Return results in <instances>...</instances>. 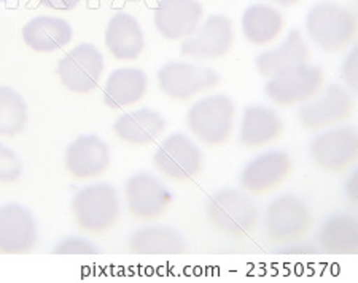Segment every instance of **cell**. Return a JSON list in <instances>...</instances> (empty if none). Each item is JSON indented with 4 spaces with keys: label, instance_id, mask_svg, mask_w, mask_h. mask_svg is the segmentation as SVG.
<instances>
[{
    "label": "cell",
    "instance_id": "6da1fadb",
    "mask_svg": "<svg viewBox=\"0 0 358 283\" xmlns=\"http://www.w3.org/2000/svg\"><path fill=\"white\" fill-rule=\"evenodd\" d=\"M72 218L80 233L102 238L117 226L120 201L115 188L107 183H92L73 196Z\"/></svg>",
    "mask_w": 358,
    "mask_h": 283
},
{
    "label": "cell",
    "instance_id": "7a4b0ae2",
    "mask_svg": "<svg viewBox=\"0 0 358 283\" xmlns=\"http://www.w3.org/2000/svg\"><path fill=\"white\" fill-rule=\"evenodd\" d=\"M236 106L223 94L207 96L194 102L187 113V126L193 137L207 148H223L233 138Z\"/></svg>",
    "mask_w": 358,
    "mask_h": 283
},
{
    "label": "cell",
    "instance_id": "3957f363",
    "mask_svg": "<svg viewBox=\"0 0 358 283\" xmlns=\"http://www.w3.org/2000/svg\"><path fill=\"white\" fill-rule=\"evenodd\" d=\"M206 215L217 234L233 240L248 239L257 233L259 224L255 202L236 189L213 194L206 205Z\"/></svg>",
    "mask_w": 358,
    "mask_h": 283
},
{
    "label": "cell",
    "instance_id": "277c9868",
    "mask_svg": "<svg viewBox=\"0 0 358 283\" xmlns=\"http://www.w3.org/2000/svg\"><path fill=\"white\" fill-rule=\"evenodd\" d=\"M309 38L325 53H343L355 42L357 18L343 5L322 2L309 11L306 18Z\"/></svg>",
    "mask_w": 358,
    "mask_h": 283
},
{
    "label": "cell",
    "instance_id": "5b68a950",
    "mask_svg": "<svg viewBox=\"0 0 358 283\" xmlns=\"http://www.w3.org/2000/svg\"><path fill=\"white\" fill-rule=\"evenodd\" d=\"M327 85L323 68L313 64H301L268 78L264 86L268 99L277 107L293 108L314 101Z\"/></svg>",
    "mask_w": 358,
    "mask_h": 283
},
{
    "label": "cell",
    "instance_id": "8992f818",
    "mask_svg": "<svg viewBox=\"0 0 358 283\" xmlns=\"http://www.w3.org/2000/svg\"><path fill=\"white\" fill-rule=\"evenodd\" d=\"M153 166L159 175L174 184L198 180L204 169V154L192 138L174 134L159 143L153 154Z\"/></svg>",
    "mask_w": 358,
    "mask_h": 283
},
{
    "label": "cell",
    "instance_id": "52a82bcc",
    "mask_svg": "<svg viewBox=\"0 0 358 283\" xmlns=\"http://www.w3.org/2000/svg\"><path fill=\"white\" fill-rule=\"evenodd\" d=\"M264 228L273 245H294L309 235L313 229V217L301 201L293 196H282L268 205Z\"/></svg>",
    "mask_w": 358,
    "mask_h": 283
},
{
    "label": "cell",
    "instance_id": "ba28073f",
    "mask_svg": "<svg viewBox=\"0 0 358 283\" xmlns=\"http://www.w3.org/2000/svg\"><path fill=\"white\" fill-rule=\"evenodd\" d=\"M220 75L206 66L188 62H167L158 72L161 92L176 102H189L220 85Z\"/></svg>",
    "mask_w": 358,
    "mask_h": 283
},
{
    "label": "cell",
    "instance_id": "9c48e42d",
    "mask_svg": "<svg viewBox=\"0 0 358 283\" xmlns=\"http://www.w3.org/2000/svg\"><path fill=\"white\" fill-rule=\"evenodd\" d=\"M128 215L137 223H155L166 217L172 205V196L167 188L152 174L129 177L123 189Z\"/></svg>",
    "mask_w": 358,
    "mask_h": 283
},
{
    "label": "cell",
    "instance_id": "30bf717a",
    "mask_svg": "<svg viewBox=\"0 0 358 283\" xmlns=\"http://www.w3.org/2000/svg\"><path fill=\"white\" fill-rule=\"evenodd\" d=\"M103 73V57L91 43L75 46L59 59L57 77L72 94L86 96L97 88Z\"/></svg>",
    "mask_w": 358,
    "mask_h": 283
},
{
    "label": "cell",
    "instance_id": "8fae6325",
    "mask_svg": "<svg viewBox=\"0 0 358 283\" xmlns=\"http://www.w3.org/2000/svg\"><path fill=\"white\" fill-rule=\"evenodd\" d=\"M355 115V101L343 86L331 85L314 101L299 108L298 118L306 129L322 132L343 124Z\"/></svg>",
    "mask_w": 358,
    "mask_h": 283
},
{
    "label": "cell",
    "instance_id": "7c38bea8",
    "mask_svg": "<svg viewBox=\"0 0 358 283\" xmlns=\"http://www.w3.org/2000/svg\"><path fill=\"white\" fill-rule=\"evenodd\" d=\"M310 156L315 166L328 174H345L358 161V132L354 128L322 131L313 140Z\"/></svg>",
    "mask_w": 358,
    "mask_h": 283
},
{
    "label": "cell",
    "instance_id": "4fadbf2b",
    "mask_svg": "<svg viewBox=\"0 0 358 283\" xmlns=\"http://www.w3.org/2000/svg\"><path fill=\"white\" fill-rule=\"evenodd\" d=\"M294 172L292 156L285 152H269L257 156L241 175V188L248 196L264 198L275 193L290 180Z\"/></svg>",
    "mask_w": 358,
    "mask_h": 283
},
{
    "label": "cell",
    "instance_id": "5bb4252c",
    "mask_svg": "<svg viewBox=\"0 0 358 283\" xmlns=\"http://www.w3.org/2000/svg\"><path fill=\"white\" fill-rule=\"evenodd\" d=\"M110 163V148L97 136L75 138L64 153V170L77 183L99 180L107 174Z\"/></svg>",
    "mask_w": 358,
    "mask_h": 283
},
{
    "label": "cell",
    "instance_id": "9a60e30c",
    "mask_svg": "<svg viewBox=\"0 0 358 283\" xmlns=\"http://www.w3.org/2000/svg\"><path fill=\"white\" fill-rule=\"evenodd\" d=\"M234 37L233 21L223 15H213L183 40L180 51L193 59H220L233 50Z\"/></svg>",
    "mask_w": 358,
    "mask_h": 283
},
{
    "label": "cell",
    "instance_id": "2e32d148",
    "mask_svg": "<svg viewBox=\"0 0 358 283\" xmlns=\"http://www.w3.org/2000/svg\"><path fill=\"white\" fill-rule=\"evenodd\" d=\"M37 223L18 204L0 207V255H29L37 247Z\"/></svg>",
    "mask_w": 358,
    "mask_h": 283
},
{
    "label": "cell",
    "instance_id": "e0dca14e",
    "mask_svg": "<svg viewBox=\"0 0 358 283\" xmlns=\"http://www.w3.org/2000/svg\"><path fill=\"white\" fill-rule=\"evenodd\" d=\"M202 15L204 11L196 0H159L155 11V26L163 38L178 42L198 29Z\"/></svg>",
    "mask_w": 358,
    "mask_h": 283
},
{
    "label": "cell",
    "instance_id": "ac0fdd59",
    "mask_svg": "<svg viewBox=\"0 0 358 283\" xmlns=\"http://www.w3.org/2000/svg\"><path fill=\"white\" fill-rule=\"evenodd\" d=\"M166 119L158 112L141 108L136 112L121 115L113 124V136L123 145L150 147L164 136Z\"/></svg>",
    "mask_w": 358,
    "mask_h": 283
},
{
    "label": "cell",
    "instance_id": "d6986e66",
    "mask_svg": "<svg viewBox=\"0 0 358 283\" xmlns=\"http://www.w3.org/2000/svg\"><path fill=\"white\" fill-rule=\"evenodd\" d=\"M285 132L284 121L273 108L253 106L242 115L241 147L245 150H259L274 145Z\"/></svg>",
    "mask_w": 358,
    "mask_h": 283
},
{
    "label": "cell",
    "instance_id": "ffe728a7",
    "mask_svg": "<svg viewBox=\"0 0 358 283\" xmlns=\"http://www.w3.org/2000/svg\"><path fill=\"white\" fill-rule=\"evenodd\" d=\"M106 45L115 59L132 61L141 57L145 38L138 21L124 11L115 13L106 29Z\"/></svg>",
    "mask_w": 358,
    "mask_h": 283
},
{
    "label": "cell",
    "instance_id": "44dd1931",
    "mask_svg": "<svg viewBox=\"0 0 358 283\" xmlns=\"http://www.w3.org/2000/svg\"><path fill=\"white\" fill-rule=\"evenodd\" d=\"M148 78L141 68L126 67L113 71L103 88V103L112 110H124L137 106L147 94Z\"/></svg>",
    "mask_w": 358,
    "mask_h": 283
},
{
    "label": "cell",
    "instance_id": "7402d4cb",
    "mask_svg": "<svg viewBox=\"0 0 358 283\" xmlns=\"http://www.w3.org/2000/svg\"><path fill=\"white\" fill-rule=\"evenodd\" d=\"M310 59H313V51L306 43L303 34L298 29H293L279 48L258 55L255 64L262 77L271 78L292 67L309 64Z\"/></svg>",
    "mask_w": 358,
    "mask_h": 283
},
{
    "label": "cell",
    "instance_id": "603a6c76",
    "mask_svg": "<svg viewBox=\"0 0 358 283\" xmlns=\"http://www.w3.org/2000/svg\"><path fill=\"white\" fill-rule=\"evenodd\" d=\"M72 27L57 16H37L22 26L21 37L29 48L37 53H55L71 43Z\"/></svg>",
    "mask_w": 358,
    "mask_h": 283
},
{
    "label": "cell",
    "instance_id": "cb8c5ba5",
    "mask_svg": "<svg viewBox=\"0 0 358 283\" xmlns=\"http://www.w3.org/2000/svg\"><path fill=\"white\" fill-rule=\"evenodd\" d=\"M287 27L285 16L266 3H255L242 15V32L255 46L274 43Z\"/></svg>",
    "mask_w": 358,
    "mask_h": 283
},
{
    "label": "cell",
    "instance_id": "d4e9b609",
    "mask_svg": "<svg viewBox=\"0 0 358 283\" xmlns=\"http://www.w3.org/2000/svg\"><path fill=\"white\" fill-rule=\"evenodd\" d=\"M128 252L136 256H183L187 255L188 247L176 231L145 228L131 235Z\"/></svg>",
    "mask_w": 358,
    "mask_h": 283
},
{
    "label": "cell",
    "instance_id": "484cf974",
    "mask_svg": "<svg viewBox=\"0 0 358 283\" xmlns=\"http://www.w3.org/2000/svg\"><path fill=\"white\" fill-rule=\"evenodd\" d=\"M319 244L327 255H358V219L350 215L330 218L320 229Z\"/></svg>",
    "mask_w": 358,
    "mask_h": 283
},
{
    "label": "cell",
    "instance_id": "4316f807",
    "mask_svg": "<svg viewBox=\"0 0 358 283\" xmlns=\"http://www.w3.org/2000/svg\"><path fill=\"white\" fill-rule=\"evenodd\" d=\"M27 126V106L22 97L8 86H0V138L22 134Z\"/></svg>",
    "mask_w": 358,
    "mask_h": 283
},
{
    "label": "cell",
    "instance_id": "83f0119b",
    "mask_svg": "<svg viewBox=\"0 0 358 283\" xmlns=\"http://www.w3.org/2000/svg\"><path fill=\"white\" fill-rule=\"evenodd\" d=\"M22 174L21 163L13 150L0 143V187H10L20 182Z\"/></svg>",
    "mask_w": 358,
    "mask_h": 283
},
{
    "label": "cell",
    "instance_id": "f1b7e54d",
    "mask_svg": "<svg viewBox=\"0 0 358 283\" xmlns=\"http://www.w3.org/2000/svg\"><path fill=\"white\" fill-rule=\"evenodd\" d=\"M53 255H77V256H90L97 255V250L90 242L82 239H67L59 242L55 247Z\"/></svg>",
    "mask_w": 358,
    "mask_h": 283
},
{
    "label": "cell",
    "instance_id": "f546056e",
    "mask_svg": "<svg viewBox=\"0 0 358 283\" xmlns=\"http://www.w3.org/2000/svg\"><path fill=\"white\" fill-rule=\"evenodd\" d=\"M358 50L354 48L350 51V55L343 66V78L348 83L349 88L357 92L358 89Z\"/></svg>",
    "mask_w": 358,
    "mask_h": 283
},
{
    "label": "cell",
    "instance_id": "4dcf8cb0",
    "mask_svg": "<svg viewBox=\"0 0 358 283\" xmlns=\"http://www.w3.org/2000/svg\"><path fill=\"white\" fill-rule=\"evenodd\" d=\"M40 5H43L46 8L51 10H57V11H67V10H73L75 7H78L82 0H37Z\"/></svg>",
    "mask_w": 358,
    "mask_h": 283
},
{
    "label": "cell",
    "instance_id": "1f68e13d",
    "mask_svg": "<svg viewBox=\"0 0 358 283\" xmlns=\"http://www.w3.org/2000/svg\"><path fill=\"white\" fill-rule=\"evenodd\" d=\"M345 189H348V198L350 204L354 207H358V172H354L350 175L348 184H345Z\"/></svg>",
    "mask_w": 358,
    "mask_h": 283
},
{
    "label": "cell",
    "instance_id": "d6a6232c",
    "mask_svg": "<svg viewBox=\"0 0 358 283\" xmlns=\"http://www.w3.org/2000/svg\"><path fill=\"white\" fill-rule=\"evenodd\" d=\"M268 2H273L275 5H280V7H296V5H299L303 2V0H268Z\"/></svg>",
    "mask_w": 358,
    "mask_h": 283
},
{
    "label": "cell",
    "instance_id": "836d02e7",
    "mask_svg": "<svg viewBox=\"0 0 358 283\" xmlns=\"http://www.w3.org/2000/svg\"><path fill=\"white\" fill-rule=\"evenodd\" d=\"M0 2H5V0H0Z\"/></svg>",
    "mask_w": 358,
    "mask_h": 283
}]
</instances>
